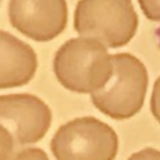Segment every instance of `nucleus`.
Here are the masks:
<instances>
[{"label": "nucleus", "mask_w": 160, "mask_h": 160, "mask_svg": "<svg viewBox=\"0 0 160 160\" xmlns=\"http://www.w3.org/2000/svg\"><path fill=\"white\" fill-rule=\"evenodd\" d=\"M15 141L11 134L0 124V160H11Z\"/></svg>", "instance_id": "obj_8"}, {"label": "nucleus", "mask_w": 160, "mask_h": 160, "mask_svg": "<svg viewBox=\"0 0 160 160\" xmlns=\"http://www.w3.org/2000/svg\"><path fill=\"white\" fill-rule=\"evenodd\" d=\"M74 28L82 38L119 48L134 36L138 16L131 0H80L74 12Z\"/></svg>", "instance_id": "obj_2"}, {"label": "nucleus", "mask_w": 160, "mask_h": 160, "mask_svg": "<svg viewBox=\"0 0 160 160\" xmlns=\"http://www.w3.org/2000/svg\"><path fill=\"white\" fill-rule=\"evenodd\" d=\"M11 160H49V158L41 149L31 148L19 151Z\"/></svg>", "instance_id": "obj_10"}, {"label": "nucleus", "mask_w": 160, "mask_h": 160, "mask_svg": "<svg viewBox=\"0 0 160 160\" xmlns=\"http://www.w3.org/2000/svg\"><path fill=\"white\" fill-rule=\"evenodd\" d=\"M59 82L70 91L92 94L100 90L112 72L111 55L100 41L75 38L60 46L54 58Z\"/></svg>", "instance_id": "obj_1"}, {"label": "nucleus", "mask_w": 160, "mask_h": 160, "mask_svg": "<svg viewBox=\"0 0 160 160\" xmlns=\"http://www.w3.org/2000/svg\"><path fill=\"white\" fill-rule=\"evenodd\" d=\"M9 20L25 36L35 41H50L66 26V0H10Z\"/></svg>", "instance_id": "obj_6"}, {"label": "nucleus", "mask_w": 160, "mask_h": 160, "mask_svg": "<svg viewBox=\"0 0 160 160\" xmlns=\"http://www.w3.org/2000/svg\"><path fill=\"white\" fill-rule=\"evenodd\" d=\"M0 124L16 145L34 144L44 138L51 124L50 108L30 94L0 95Z\"/></svg>", "instance_id": "obj_5"}, {"label": "nucleus", "mask_w": 160, "mask_h": 160, "mask_svg": "<svg viewBox=\"0 0 160 160\" xmlns=\"http://www.w3.org/2000/svg\"><path fill=\"white\" fill-rule=\"evenodd\" d=\"M38 69V58L30 45L0 31V89L26 85Z\"/></svg>", "instance_id": "obj_7"}, {"label": "nucleus", "mask_w": 160, "mask_h": 160, "mask_svg": "<svg viewBox=\"0 0 160 160\" xmlns=\"http://www.w3.org/2000/svg\"><path fill=\"white\" fill-rule=\"evenodd\" d=\"M0 1H1V0H0Z\"/></svg>", "instance_id": "obj_13"}, {"label": "nucleus", "mask_w": 160, "mask_h": 160, "mask_svg": "<svg viewBox=\"0 0 160 160\" xmlns=\"http://www.w3.org/2000/svg\"><path fill=\"white\" fill-rule=\"evenodd\" d=\"M112 72L108 82L91 94L92 104L105 115L122 120L142 106L148 74L142 62L130 54L111 55Z\"/></svg>", "instance_id": "obj_3"}, {"label": "nucleus", "mask_w": 160, "mask_h": 160, "mask_svg": "<svg viewBox=\"0 0 160 160\" xmlns=\"http://www.w3.org/2000/svg\"><path fill=\"white\" fill-rule=\"evenodd\" d=\"M151 110L156 120L160 122V78L154 85V91L151 96Z\"/></svg>", "instance_id": "obj_11"}, {"label": "nucleus", "mask_w": 160, "mask_h": 160, "mask_svg": "<svg viewBox=\"0 0 160 160\" xmlns=\"http://www.w3.org/2000/svg\"><path fill=\"white\" fill-rule=\"evenodd\" d=\"M50 146L56 160H112L118 136L108 124L85 116L61 125Z\"/></svg>", "instance_id": "obj_4"}, {"label": "nucleus", "mask_w": 160, "mask_h": 160, "mask_svg": "<svg viewBox=\"0 0 160 160\" xmlns=\"http://www.w3.org/2000/svg\"><path fill=\"white\" fill-rule=\"evenodd\" d=\"M144 14L154 21H160V0H139Z\"/></svg>", "instance_id": "obj_9"}, {"label": "nucleus", "mask_w": 160, "mask_h": 160, "mask_svg": "<svg viewBox=\"0 0 160 160\" xmlns=\"http://www.w3.org/2000/svg\"><path fill=\"white\" fill-rule=\"evenodd\" d=\"M128 160H160V151L154 149H144L131 155Z\"/></svg>", "instance_id": "obj_12"}]
</instances>
